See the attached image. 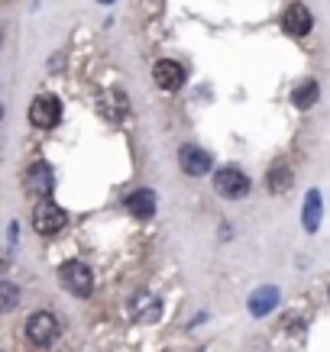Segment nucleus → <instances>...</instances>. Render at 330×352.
Instances as JSON below:
<instances>
[{
  "label": "nucleus",
  "instance_id": "nucleus-13",
  "mask_svg": "<svg viewBox=\"0 0 330 352\" xmlns=\"http://www.w3.org/2000/svg\"><path fill=\"white\" fill-rule=\"evenodd\" d=\"M291 100H295V107H301V110L314 107V104L320 100L318 81H305V85H298V87H295V94H291Z\"/></svg>",
  "mask_w": 330,
  "mask_h": 352
},
{
  "label": "nucleus",
  "instance_id": "nucleus-3",
  "mask_svg": "<svg viewBox=\"0 0 330 352\" xmlns=\"http://www.w3.org/2000/svg\"><path fill=\"white\" fill-rule=\"evenodd\" d=\"M214 191L227 197V201H240L249 194V178H246L243 168H236V165H224V168H217L214 175Z\"/></svg>",
  "mask_w": 330,
  "mask_h": 352
},
{
  "label": "nucleus",
  "instance_id": "nucleus-12",
  "mask_svg": "<svg viewBox=\"0 0 330 352\" xmlns=\"http://www.w3.org/2000/svg\"><path fill=\"white\" fill-rule=\"evenodd\" d=\"M276 304H278V291L272 288V285H266V288H259L253 298H249V314H253V317H266Z\"/></svg>",
  "mask_w": 330,
  "mask_h": 352
},
{
  "label": "nucleus",
  "instance_id": "nucleus-11",
  "mask_svg": "<svg viewBox=\"0 0 330 352\" xmlns=\"http://www.w3.org/2000/svg\"><path fill=\"white\" fill-rule=\"evenodd\" d=\"M127 210L136 220H149L152 214H156V194L149 191V188H139V191H133V194H127Z\"/></svg>",
  "mask_w": 330,
  "mask_h": 352
},
{
  "label": "nucleus",
  "instance_id": "nucleus-16",
  "mask_svg": "<svg viewBox=\"0 0 330 352\" xmlns=\"http://www.w3.org/2000/svg\"><path fill=\"white\" fill-rule=\"evenodd\" d=\"M320 223V194L311 191L308 197V207H305V226H308V233H314Z\"/></svg>",
  "mask_w": 330,
  "mask_h": 352
},
{
  "label": "nucleus",
  "instance_id": "nucleus-2",
  "mask_svg": "<svg viewBox=\"0 0 330 352\" xmlns=\"http://www.w3.org/2000/svg\"><path fill=\"white\" fill-rule=\"evenodd\" d=\"M59 281H62V288L68 291V294H75V298H91V291H94L91 268H87L85 262H78V258H72V262H65V265L59 268Z\"/></svg>",
  "mask_w": 330,
  "mask_h": 352
},
{
  "label": "nucleus",
  "instance_id": "nucleus-5",
  "mask_svg": "<svg viewBox=\"0 0 330 352\" xmlns=\"http://www.w3.org/2000/svg\"><path fill=\"white\" fill-rule=\"evenodd\" d=\"M62 120V100L52 94H39L30 104V123L36 129H52Z\"/></svg>",
  "mask_w": 330,
  "mask_h": 352
},
{
  "label": "nucleus",
  "instance_id": "nucleus-7",
  "mask_svg": "<svg viewBox=\"0 0 330 352\" xmlns=\"http://www.w3.org/2000/svg\"><path fill=\"white\" fill-rule=\"evenodd\" d=\"M178 165L185 175H207V171L214 168V159L207 155V152L201 149V146H181L178 149Z\"/></svg>",
  "mask_w": 330,
  "mask_h": 352
},
{
  "label": "nucleus",
  "instance_id": "nucleus-8",
  "mask_svg": "<svg viewBox=\"0 0 330 352\" xmlns=\"http://www.w3.org/2000/svg\"><path fill=\"white\" fill-rule=\"evenodd\" d=\"M55 188V178H52V168L45 162H32L30 171H26V191L32 197H49Z\"/></svg>",
  "mask_w": 330,
  "mask_h": 352
},
{
  "label": "nucleus",
  "instance_id": "nucleus-9",
  "mask_svg": "<svg viewBox=\"0 0 330 352\" xmlns=\"http://www.w3.org/2000/svg\"><path fill=\"white\" fill-rule=\"evenodd\" d=\"M311 26H314V16H311V10L305 3H291V7L282 13V30H285L288 36H308Z\"/></svg>",
  "mask_w": 330,
  "mask_h": 352
},
{
  "label": "nucleus",
  "instance_id": "nucleus-10",
  "mask_svg": "<svg viewBox=\"0 0 330 352\" xmlns=\"http://www.w3.org/2000/svg\"><path fill=\"white\" fill-rule=\"evenodd\" d=\"M152 78H156V85L162 91H178L185 85V68H181L175 58H159L156 68H152Z\"/></svg>",
  "mask_w": 330,
  "mask_h": 352
},
{
  "label": "nucleus",
  "instance_id": "nucleus-1",
  "mask_svg": "<svg viewBox=\"0 0 330 352\" xmlns=\"http://www.w3.org/2000/svg\"><path fill=\"white\" fill-rule=\"evenodd\" d=\"M59 336H62V323H59L55 314H49V310L30 314V320H26V340H30L32 346L45 349V346H52Z\"/></svg>",
  "mask_w": 330,
  "mask_h": 352
},
{
  "label": "nucleus",
  "instance_id": "nucleus-15",
  "mask_svg": "<svg viewBox=\"0 0 330 352\" xmlns=\"http://www.w3.org/2000/svg\"><path fill=\"white\" fill-rule=\"evenodd\" d=\"M20 304V288L13 281H0V314H10Z\"/></svg>",
  "mask_w": 330,
  "mask_h": 352
},
{
  "label": "nucleus",
  "instance_id": "nucleus-6",
  "mask_svg": "<svg viewBox=\"0 0 330 352\" xmlns=\"http://www.w3.org/2000/svg\"><path fill=\"white\" fill-rule=\"evenodd\" d=\"M127 307H130V317L139 323H156L162 317V300L156 294H149V291H136Z\"/></svg>",
  "mask_w": 330,
  "mask_h": 352
},
{
  "label": "nucleus",
  "instance_id": "nucleus-14",
  "mask_svg": "<svg viewBox=\"0 0 330 352\" xmlns=\"http://www.w3.org/2000/svg\"><path fill=\"white\" fill-rule=\"evenodd\" d=\"M269 191L272 194H282V191H288L291 188V168L288 165H276V168L269 171Z\"/></svg>",
  "mask_w": 330,
  "mask_h": 352
},
{
  "label": "nucleus",
  "instance_id": "nucleus-17",
  "mask_svg": "<svg viewBox=\"0 0 330 352\" xmlns=\"http://www.w3.org/2000/svg\"><path fill=\"white\" fill-rule=\"evenodd\" d=\"M0 120H3V107H0Z\"/></svg>",
  "mask_w": 330,
  "mask_h": 352
},
{
  "label": "nucleus",
  "instance_id": "nucleus-18",
  "mask_svg": "<svg viewBox=\"0 0 330 352\" xmlns=\"http://www.w3.org/2000/svg\"><path fill=\"white\" fill-rule=\"evenodd\" d=\"M104 3H114V0H104Z\"/></svg>",
  "mask_w": 330,
  "mask_h": 352
},
{
  "label": "nucleus",
  "instance_id": "nucleus-4",
  "mask_svg": "<svg viewBox=\"0 0 330 352\" xmlns=\"http://www.w3.org/2000/svg\"><path fill=\"white\" fill-rule=\"evenodd\" d=\"M32 226H36L39 236H55L68 226V214H65L59 204L43 201V204H36V210H32Z\"/></svg>",
  "mask_w": 330,
  "mask_h": 352
}]
</instances>
